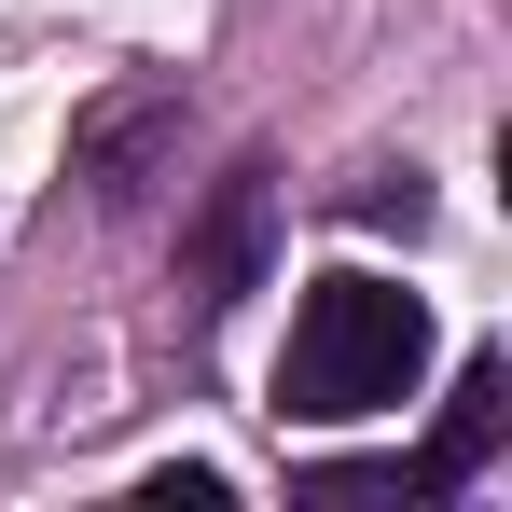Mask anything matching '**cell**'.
Masks as SVG:
<instances>
[{
    "label": "cell",
    "instance_id": "2",
    "mask_svg": "<svg viewBox=\"0 0 512 512\" xmlns=\"http://www.w3.org/2000/svg\"><path fill=\"white\" fill-rule=\"evenodd\" d=\"M167 139H180V84H111L84 125H70V180H84V194H139V167H153Z\"/></svg>",
    "mask_w": 512,
    "mask_h": 512
},
{
    "label": "cell",
    "instance_id": "1",
    "mask_svg": "<svg viewBox=\"0 0 512 512\" xmlns=\"http://www.w3.org/2000/svg\"><path fill=\"white\" fill-rule=\"evenodd\" d=\"M429 374V305L388 277H319L291 305V360H277V416H388Z\"/></svg>",
    "mask_w": 512,
    "mask_h": 512
},
{
    "label": "cell",
    "instance_id": "3",
    "mask_svg": "<svg viewBox=\"0 0 512 512\" xmlns=\"http://www.w3.org/2000/svg\"><path fill=\"white\" fill-rule=\"evenodd\" d=\"M263 236H277V180L263 167H236L222 194H208V222L180 236V277H194V305H236L263 277Z\"/></svg>",
    "mask_w": 512,
    "mask_h": 512
},
{
    "label": "cell",
    "instance_id": "5",
    "mask_svg": "<svg viewBox=\"0 0 512 512\" xmlns=\"http://www.w3.org/2000/svg\"><path fill=\"white\" fill-rule=\"evenodd\" d=\"M236 499V485H222V471H194V457H180V471H153V485H139V512H222Z\"/></svg>",
    "mask_w": 512,
    "mask_h": 512
},
{
    "label": "cell",
    "instance_id": "6",
    "mask_svg": "<svg viewBox=\"0 0 512 512\" xmlns=\"http://www.w3.org/2000/svg\"><path fill=\"white\" fill-rule=\"evenodd\" d=\"M360 222H402V236H416V222H429V194H416V167H374V180H360Z\"/></svg>",
    "mask_w": 512,
    "mask_h": 512
},
{
    "label": "cell",
    "instance_id": "4",
    "mask_svg": "<svg viewBox=\"0 0 512 512\" xmlns=\"http://www.w3.org/2000/svg\"><path fill=\"white\" fill-rule=\"evenodd\" d=\"M499 429H512V360L485 346L471 374H457V402H443V429H429V457H416V499H457L485 457H499Z\"/></svg>",
    "mask_w": 512,
    "mask_h": 512
}]
</instances>
